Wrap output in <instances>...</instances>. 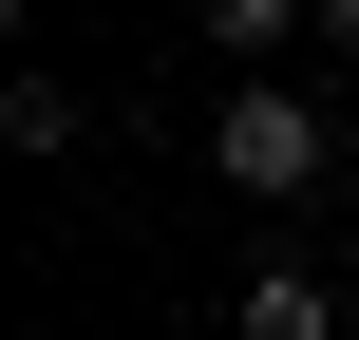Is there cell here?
<instances>
[{
    "label": "cell",
    "mask_w": 359,
    "mask_h": 340,
    "mask_svg": "<svg viewBox=\"0 0 359 340\" xmlns=\"http://www.w3.org/2000/svg\"><path fill=\"white\" fill-rule=\"evenodd\" d=\"M208 170H227L246 208H303V189H322V95H284V76H227V114H208Z\"/></svg>",
    "instance_id": "obj_1"
},
{
    "label": "cell",
    "mask_w": 359,
    "mask_h": 340,
    "mask_svg": "<svg viewBox=\"0 0 359 340\" xmlns=\"http://www.w3.org/2000/svg\"><path fill=\"white\" fill-rule=\"evenodd\" d=\"M227 340H341V284H322V265H246Z\"/></svg>",
    "instance_id": "obj_2"
},
{
    "label": "cell",
    "mask_w": 359,
    "mask_h": 340,
    "mask_svg": "<svg viewBox=\"0 0 359 340\" xmlns=\"http://www.w3.org/2000/svg\"><path fill=\"white\" fill-rule=\"evenodd\" d=\"M0 132H19V151H76L95 114H76V76H38V57H19V76H0Z\"/></svg>",
    "instance_id": "obj_3"
},
{
    "label": "cell",
    "mask_w": 359,
    "mask_h": 340,
    "mask_svg": "<svg viewBox=\"0 0 359 340\" xmlns=\"http://www.w3.org/2000/svg\"><path fill=\"white\" fill-rule=\"evenodd\" d=\"M284 38H322V0H208V57H246V76H265Z\"/></svg>",
    "instance_id": "obj_4"
},
{
    "label": "cell",
    "mask_w": 359,
    "mask_h": 340,
    "mask_svg": "<svg viewBox=\"0 0 359 340\" xmlns=\"http://www.w3.org/2000/svg\"><path fill=\"white\" fill-rule=\"evenodd\" d=\"M322 38H341V57H359V0H322Z\"/></svg>",
    "instance_id": "obj_5"
}]
</instances>
